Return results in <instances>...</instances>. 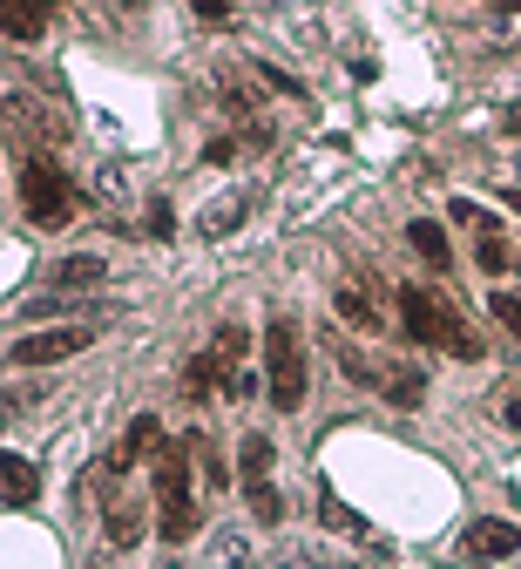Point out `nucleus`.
<instances>
[{"label":"nucleus","mask_w":521,"mask_h":569,"mask_svg":"<svg viewBox=\"0 0 521 569\" xmlns=\"http://www.w3.org/2000/svg\"><path fill=\"white\" fill-rule=\"evenodd\" d=\"M264 393L278 413L305 407V339H298V326L284 312L264 319Z\"/></svg>","instance_id":"nucleus-1"},{"label":"nucleus","mask_w":521,"mask_h":569,"mask_svg":"<svg viewBox=\"0 0 521 569\" xmlns=\"http://www.w3.org/2000/svg\"><path fill=\"white\" fill-rule=\"evenodd\" d=\"M400 326H407L413 346H440V352H461V360H481V339L461 326V312L440 306L433 292H420V284L400 292Z\"/></svg>","instance_id":"nucleus-2"},{"label":"nucleus","mask_w":521,"mask_h":569,"mask_svg":"<svg viewBox=\"0 0 521 569\" xmlns=\"http://www.w3.org/2000/svg\"><path fill=\"white\" fill-rule=\"evenodd\" d=\"M197 502H190V448H157V536L190 542L197 536Z\"/></svg>","instance_id":"nucleus-3"},{"label":"nucleus","mask_w":521,"mask_h":569,"mask_svg":"<svg viewBox=\"0 0 521 569\" xmlns=\"http://www.w3.org/2000/svg\"><path fill=\"white\" fill-rule=\"evenodd\" d=\"M21 210H28L34 231H61V224L74 218V183H68L48 157H28V163H21Z\"/></svg>","instance_id":"nucleus-4"},{"label":"nucleus","mask_w":521,"mask_h":569,"mask_svg":"<svg viewBox=\"0 0 521 569\" xmlns=\"http://www.w3.org/2000/svg\"><path fill=\"white\" fill-rule=\"evenodd\" d=\"M96 332L89 326H48V332H28V339H14V352L8 360L14 367H61V360H74Z\"/></svg>","instance_id":"nucleus-5"},{"label":"nucleus","mask_w":521,"mask_h":569,"mask_svg":"<svg viewBox=\"0 0 521 569\" xmlns=\"http://www.w3.org/2000/svg\"><path fill=\"white\" fill-rule=\"evenodd\" d=\"M0 502L8 509H34L41 502V468L14 448H0Z\"/></svg>","instance_id":"nucleus-6"},{"label":"nucleus","mask_w":521,"mask_h":569,"mask_svg":"<svg viewBox=\"0 0 521 569\" xmlns=\"http://www.w3.org/2000/svg\"><path fill=\"white\" fill-rule=\"evenodd\" d=\"M54 21V0H0V34L8 41H41Z\"/></svg>","instance_id":"nucleus-7"},{"label":"nucleus","mask_w":521,"mask_h":569,"mask_svg":"<svg viewBox=\"0 0 521 569\" xmlns=\"http://www.w3.org/2000/svg\"><path fill=\"white\" fill-rule=\"evenodd\" d=\"M514 549H521V529L501 522V516H481V522L468 529V556H481V562H508Z\"/></svg>","instance_id":"nucleus-8"},{"label":"nucleus","mask_w":521,"mask_h":569,"mask_svg":"<svg viewBox=\"0 0 521 569\" xmlns=\"http://www.w3.org/2000/svg\"><path fill=\"white\" fill-rule=\"evenodd\" d=\"M407 244L420 251V264H433V271H454V244H447V231H440L433 218H413V224H407Z\"/></svg>","instance_id":"nucleus-9"},{"label":"nucleus","mask_w":521,"mask_h":569,"mask_svg":"<svg viewBox=\"0 0 521 569\" xmlns=\"http://www.w3.org/2000/svg\"><path fill=\"white\" fill-rule=\"evenodd\" d=\"M102 271H109V264H102L96 251H74V258H61L48 278H54V292H89V284H102Z\"/></svg>","instance_id":"nucleus-10"},{"label":"nucleus","mask_w":521,"mask_h":569,"mask_svg":"<svg viewBox=\"0 0 521 569\" xmlns=\"http://www.w3.org/2000/svg\"><path fill=\"white\" fill-rule=\"evenodd\" d=\"M223 373H231V367H223L217 352H190V367H183V393H190V400H210V393H223Z\"/></svg>","instance_id":"nucleus-11"},{"label":"nucleus","mask_w":521,"mask_h":569,"mask_svg":"<svg viewBox=\"0 0 521 569\" xmlns=\"http://www.w3.org/2000/svg\"><path fill=\"white\" fill-rule=\"evenodd\" d=\"M251 218V197L244 190H231V197H217L210 210H203V238H231L238 224Z\"/></svg>","instance_id":"nucleus-12"},{"label":"nucleus","mask_w":521,"mask_h":569,"mask_svg":"<svg viewBox=\"0 0 521 569\" xmlns=\"http://www.w3.org/2000/svg\"><path fill=\"white\" fill-rule=\"evenodd\" d=\"M157 448H163V420H157V413H136V420H129V435H122V461L157 455Z\"/></svg>","instance_id":"nucleus-13"},{"label":"nucleus","mask_w":521,"mask_h":569,"mask_svg":"<svg viewBox=\"0 0 521 569\" xmlns=\"http://www.w3.org/2000/svg\"><path fill=\"white\" fill-rule=\"evenodd\" d=\"M339 319H345L352 332H380V312H372L365 284H345V292H339Z\"/></svg>","instance_id":"nucleus-14"},{"label":"nucleus","mask_w":521,"mask_h":569,"mask_svg":"<svg viewBox=\"0 0 521 569\" xmlns=\"http://www.w3.org/2000/svg\"><path fill=\"white\" fill-rule=\"evenodd\" d=\"M380 387H387L393 407H420V400H427V373H420V367H393Z\"/></svg>","instance_id":"nucleus-15"},{"label":"nucleus","mask_w":521,"mask_h":569,"mask_svg":"<svg viewBox=\"0 0 521 569\" xmlns=\"http://www.w3.org/2000/svg\"><path fill=\"white\" fill-rule=\"evenodd\" d=\"M474 264H481L488 278H508V271H514V244H508L501 231H488V238L474 244Z\"/></svg>","instance_id":"nucleus-16"},{"label":"nucleus","mask_w":521,"mask_h":569,"mask_svg":"<svg viewBox=\"0 0 521 569\" xmlns=\"http://www.w3.org/2000/svg\"><path fill=\"white\" fill-rule=\"evenodd\" d=\"M238 475H244V481H271V441H264V435H244V448H238Z\"/></svg>","instance_id":"nucleus-17"},{"label":"nucleus","mask_w":521,"mask_h":569,"mask_svg":"<svg viewBox=\"0 0 521 569\" xmlns=\"http://www.w3.org/2000/svg\"><path fill=\"white\" fill-rule=\"evenodd\" d=\"M447 218H454V224H468V231H481V238L494 231V218H488L481 203H468V197H454V203H447Z\"/></svg>","instance_id":"nucleus-18"},{"label":"nucleus","mask_w":521,"mask_h":569,"mask_svg":"<svg viewBox=\"0 0 521 569\" xmlns=\"http://www.w3.org/2000/svg\"><path fill=\"white\" fill-rule=\"evenodd\" d=\"M136 536H142V522H136V516H129L122 502H109V542H116V549H129Z\"/></svg>","instance_id":"nucleus-19"},{"label":"nucleus","mask_w":521,"mask_h":569,"mask_svg":"<svg viewBox=\"0 0 521 569\" xmlns=\"http://www.w3.org/2000/svg\"><path fill=\"white\" fill-rule=\"evenodd\" d=\"M488 312L501 319V332H508V339H521V299H514V292H494V299H488Z\"/></svg>","instance_id":"nucleus-20"},{"label":"nucleus","mask_w":521,"mask_h":569,"mask_svg":"<svg viewBox=\"0 0 521 569\" xmlns=\"http://www.w3.org/2000/svg\"><path fill=\"white\" fill-rule=\"evenodd\" d=\"M325 522H332V529H352V536H365V522H359V516L339 502V495H325Z\"/></svg>","instance_id":"nucleus-21"},{"label":"nucleus","mask_w":521,"mask_h":569,"mask_svg":"<svg viewBox=\"0 0 521 569\" xmlns=\"http://www.w3.org/2000/svg\"><path fill=\"white\" fill-rule=\"evenodd\" d=\"M149 231H157V238H170V231H177V210H170V197H157V203H149Z\"/></svg>","instance_id":"nucleus-22"},{"label":"nucleus","mask_w":521,"mask_h":569,"mask_svg":"<svg viewBox=\"0 0 521 569\" xmlns=\"http://www.w3.org/2000/svg\"><path fill=\"white\" fill-rule=\"evenodd\" d=\"M231 157H238V142H231V136H217L210 150H203V163H231Z\"/></svg>","instance_id":"nucleus-23"},{"label":"nucleus","mask_w":521,"mask_h":569,"mask_svg":"<svg viewBox=\"0 0 521 569\" xmlns=\"http://www.w3.org/2000/svg\"><path fill=\"white\" fill-rule=\"evenodd\" d=\"M190 8H197L203 21H223V14H231V0H190Z\"/></svg>","instance_id":"nucleus-24"},{"label":"nucleus","mask_w":521,"mask_h":569,"mask_svg":"<svg viewBox=\"0 0 521 569\" xmlns=\"http://www.w3.org/2000/svg\"><path fill=\"white\" fill-rule=\"evenodd\" d=\"M501 427H514V435H521V393H508V400H501Z\"/></svg>","instance_id":"nucleus-25"},{"label":"nucleus","mask_w":521,"mask_h":569,"mask_svg":"<svg viewBox=\"0 0 521 569\" xmlns=\"http://www.w3.org/2000/svg\"><path fill=\"white\" fill-rule=\"evenodd\" d=\"M501 129H508V136H521V102H514V109L501 116Z\"/></svg>","instance_id":"nucleus-26"},{"label":"nucleus","mask_w":521,"mask_h":569,"mask_svg":"<svg viewBox=\"0 0 521 569\" xmlns=\"http://www.w3.org/2000/svg\"><path fill=\"white\" fill-rule=\"evenodd\" d=\"M501 203H508V210H514V218H521V190H501Z\"/></svg>","instance_id":"nucleus-27"},{"label":"nucleus","mask_w":521,"mask_h":569,"mask_svg":"<svg viewBox=\"0 0 521 569\" xmlns=\"http://www.w3.org/2000/svg\"><path fill=\"white\" fill-rule=\"evenodd\" d=\"M501 14H521V0H501Z\"/></svg>","instance_id":"nucleus-28"},{"label":"nucleus","mask_w":521,"mask_h":569,"mask_svg":"<svg viewBox=\"0 0 521 569\" xmlns=\"http://www.w3.org/2000/svg\"><path fill=\"white\" fill-rule=\"evenodd\" d=\"M238 569H251V562H238Z\"/></svg>","instance_id":"nucleus-29"}]
</instances>
